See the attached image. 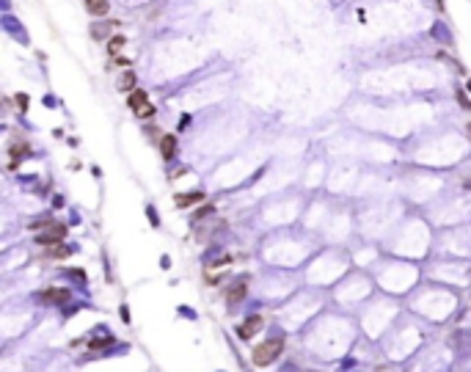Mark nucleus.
Returning a JSON list of instances; mask_svg holds the SVG:
<instances>
[{"label": "nucleus", "mask_w": 471, "mask_h": 372, "mask_svg": "<svg viewBox=\"0 0 471 372\" xmlns=\"http://www.w3.org/2000/svg\"><path fill=\"white\" fill-rule=\"evenodd\" d=\"M0 8H8V0H0Z\"/></svg>", "instance_id": "obj_22"}, {"label": "nucleus", "mask_w": 471, "mask_h": 372, "mask_svg": "<svg viewBox=\"0 0 471 372\" xmlns=\"http://www.w3.org/2000/svg\"><path fill=\"white\" fill-rule=\"evenodd\" d=\"M209 212H212V207H209V204H207V207H201V210H199V212H196V215H193V221H201V218H204V215H209Z\"/></svg>", "instance_id": "obj_18"}, {"label": "nucleus", "mask_w": 471, "mask_h": 372, "mask_svg": "<svg viewBox=\"0 0 471 372\" xmlns=\"http://www.w3.org/2000/svg\"><path fill=\"white\" fill-rule=\"evenodd\" d=\"M469 130H471V127H469Z\"/></svg>", "instance_id": "obj_24"}, {"label": "nucleus", "mask_w": 471, "mask_h": 372, "mask_svg": "<svg viewBox=\"0 0 471 372\" xmlns=\"http://www.w3.org/2000/svg\"><path fill=\"white\" fill-rule=\"evenodd\" d=\"M135 116H138V119H152V116H154V105L149 102V99H146L144 105L135 108Z\"/></svg>", "instance_id": "obj_13"}, {"label": "nucleus", "mask_w": 471, "mask_h": 372, "mask_svg": "<svg viewBox=\"0 0 471 372\" xmlns=\"http://www.w3.org/2000/svg\"><path fill=\"white\" fill-rule=\"evenodd\" d=\"M63 237H66V226H63V224H50L47 229H44V232L36 237V243L50 248V246H61Z\"/></svg>", "instance_id": "obj_2"}, {"label": "nucleus", "mask_w": 471, "mask_h": 372, "mask_svg": "<svg viewBox=\"0 0 471 372\" xmlns=\"http://www.w3.org/2000/svg\"><path fill=\"white\" fill-rule=\"evenodd\" d=\"M160 155H163V160H171L177 155V138L174 135H163L160 138Z\"/></svg>", "instance_id": "obj_7"}, {"label": "nucleus", "mask_w": 471, "mask_h": 372, "mask_svg": "<svg viewBox=\"0 0 471 372\" xmlns=\"http://www.w3.org/2000/svg\"><path fill=\"white\" fill-rule=\"evenodd\" d=\"M42 301H47V303H66L69 301V289H44L42 295H39Z\"/></svg>", "instance_id": "obj_5"}, {"label": "nucleus", "mask_w": 471, "mask_h": 372, "mask_svg": "<svg viewBox=\"0 0 471 372\" xmlns=\"http://www.w3.org/2000/svg\"><path fill=\"white\" fill-rule=\"evenodd\" d=\"M69 254H72V248H69V246H50L47 257H56V259H63V257H69Z\"/></svg>", "instance_id": "obj_14"}, {"label": "nucleus", "mask_w": 471, "mask_h": 372, "mask_svg": "<svg viewBox=\"0 0 471 372\" xmlns=\"http://www.w3.org/2000/svg\"><path fill=\"white\" fill-rule=\"evenodd\" d=\"M281 350H284V339L278 337V339H267V342H262L257 347V350H254V364L257 367H267V364H273V361H276L278 356H281Z\"/></svg>", "instance_id": "obj_1"}, {"label": "nucleus", "mask_w": 471, "mask_h": 372, "mask_svg": "<svg viewBox=\"0 0 471 372\" xmlns=\"http://www.w3.org/2000/svg\"><path fill=\"white\" fill-rule=\"evenodd\" d=\"M108 344H111V337L108 339H94V342H91V350H99V347H108Z\"/></svg>", "instance_id": "obj_16"}, {"label": "nucleus", "mask_w": 471, "mask_h": 372, "mask_svg": "<svg viewBox=\"0 0 471 372\" xmlns=\"http://www.w3.org/2000/svg\"><path fill=\"white\" fill-rule=\"evenodd\" d=\"M259 328H262V315H251L248 320L237 328V337L243 339V342H248L251 337H257L259 334Z\"/></svg>", "instance_id": "obj_3"}, {"label": "nucleus", "mask_w": 471, "mask_h": 372, "mask_svg": "<svg viewBox=\"0 0 471 372\" xmlns=\"http://www.w3.org/2000/svg\"><path fill=\"white\" fill-rule=\"evenodd\" d=\"M457 102H460V105H463L466 111H471V102H469V97H466L463 91H457Z\"/></svg>", "instance_id": "obj_17"}, {"label": "nucleus", "mask_w": 471, "mask_h": 372, "mask_svg": "<svg viewBox=\"0 0 471 372\" xmlns=\"http://www.w3.org/2000/svg\"><path fill=\"white\" fill-rule=\"evenodd\" d=\"M124 44H127L124 36H113V39H108V50H111V53H118Z\"/></svg>", "instance_id": "obj_15"}, {"label": "nucleus", "mask_w": 471, "mask_h": 372, "mask_svg": "<svg viewBox=\"0 0 471 372\" xmlns=\"http://www.w3.org/2000/svg\"><path fill=\"white\" fill-rule=\"evenodd\" d=\"M116 88H118V91H127V94H130L132 88H135V72H124V75L118 78Z\"/></svg>", "instance_id": "obj_10"}, {"label": "nucleus", "mask_w": 471, "mask_h": 372, "mask_svg": "<svg viewBox=\"0 0 471 372\" xmlns=\"http://www.w3.org/2000/svg\"><path fill=\"white\" fill-rule=\"evenodd\" d=\"M466 88H469V91H471V78H469V83H466Z\"/></svg>", "instance_id": "obj_23"}, {"label": "nucleus", "mask_w": 471, "mask_h": 372, "mask_svg": "<svg viewBox=\"0 0 471 372\" xmlns=\"http://www.w3.org/2000/svg\"><path fill=\"white\" fill-rule=\"evenodd\" d=\"M17 108H20V111L28 108V97H25V94H17Z\"/></svg>", "instance_id": "obj_19"}, {"label": "nucleus", "mask_w": 471, "mask_h": 372, "mask_svg": "<svg viewBox=\"0 0 471 372\" xmlns=\"http://www.w3.org/2000/svg\"><path fill=\"white\" fill-rule=\"evenodd\" d=\"M3 25H6L8 30H17V20H11V17H6V20H3Z\"/></svg>", "instance_id": "obj_20"}, {"label": "nucleus", "mask_w": 471, "mask_h": 372, "mask_svg": "<svg viewBox=\"0 0 471 372\" xmlns=\"http://www.w3.org/2000/svg\"><path fill=\"white\" fill-rule=\"evenodd\" d=\"M113 25H118V22H97V25H91V36L102 42V39H108V33H111Z\"/></svg>", "instance_id": "obj_9"}, {"label": "nucleus", "mask_w": 471, "mask_h": 372, "mask_svg": "<svg viewBox=\"0 0 471 372\" xmlns=\"http://www.w3.org/2000/svg\"><path fill=\"white\" fill-rule=\"evenodd\" d=\"M146 99H149V97H146V91H144V88H135V91H130V97H127V105H130L132 111H135L138 105H144Z\"/></svg>", "instance_id": "obj_11"}, {"label": "nucleus", "mask_w": 471, "mask_h": 372, "mask_svg": "<svg viewBox=\"0 0 471 372\" xmlns=\"http://www.w3.org/2000/svg\"><path fill=\"white\" fill-rule=\"evenodd\" d=\"M108 6H111V0H86V11L94 17L108 14Z\"/></svg>", "instance_id": "obj_8"}, {"label": "nucleus", "mask_w": 471, "mask_h": 372, "mask_svg": "<svg viewBox=\"0 0 471 372\" xmlns=\"http://www.w3.org/2000/svg\"><path fill=\"white\" fill-rule=\"evenodd\" d=\"M199 201H204V193L201 190H190V193H179L177 196V207H193V204H199Z\"/></svg>", "instance_id": "obj_6"}, {"label": "nucleus", "mask_w": 471, "mask_h": 372, "mask_svg": "<svg viewBox=\"0 0 471 372\" xmlns=\"http://www.w3.org/2000/svg\"><path fill=\"white\" fill-rule=\"evenodd\" d=\"M28 143H14V146H11V166H14L17 160H22V157H28Z\"/></svg>", "instance_id": "obj_12"}, {"label": "nucleus", "mask_w": 471, "mask_h": 372, "mask_svg": "<svg viewBox=\"0 0 471 372\" xmlns=\"http://www.w3.org/2000/svg\"><path fill=\"white\" fill-rule=\"evenodd\" d=\"M69 276H72V279H80V281L86 279V273H83V270H69Z\"/></svg>", "instance_id": "obj_21"}, {"label": "nucleus", "mask_w": 471, "mask_h": 372, "mask_svg": "<svg viewBox=\"0 0 471 372\" xmlns=\"http://www.w3.org/2000/svg\"><path fill=\"white\" fill-rule=\"evenodd\" d=\"M245 292H248V287H245V279H240L237 284H232V287H229V292H226V303H229V306L240 303V301L245 298Z\"/></svg>", "instance_id": "obj_4"}]
</instances>
